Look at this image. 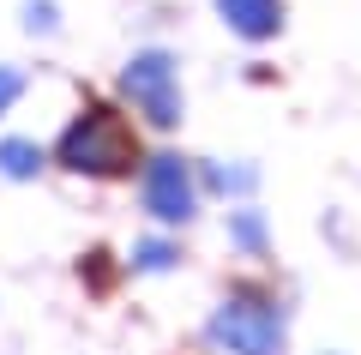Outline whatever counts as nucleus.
<instances>
[{"instance_id": "nucleus-1", "label": "nucleus", "mask_w": 361, "mask_h": 355, "mask_svg": "<svg viewBox=\"0 0 361 355\" xmlns=\"http://www.w3.org/2000/svg\"><path fill=\"white\" fill-rule=\"evenodd\" d=\"M54 157L73 175H133V163H139V133L109 102H90V109L73 114V127L61 133Z\"/></svg>"}, {"instance_id": "nucleus-7", "label": "nucleus", "mask_w": 361, "mask_h": 355, "mask_svg": "<svg viewBox=\"0 0 361 355\" xmlns=\"http://www.w3.org/2000/svg\"><path fill=\"white\" fill-rule=\"evenodd\" d=\"M169 259H175V253H169L163 241H145V247H139V265H145V271H163Z\"/></svg>"}, {"instance_id": "nucleus-5", "label": "nucleus", "mask_w": 361, "mask_h": 355, "mask_svg": "<svg viewBox=\"0 0 361 355\" xmlns=\"http://www.w3.org/2000/svg\"><path fill=\"white\" fill-rule=\"evenodd\" d=\"M217 13H223V25H229L235 37L265 42V37H277V25H283V0H217Z\"/></svg>"}, {"instance_id": "nucleus-8", "label": "nucleus", "mask_w": 361, "mask_h": 355, "mask_svg": "<svg viewBox=\"0 0 361 355\" xmlns=\"http://www.w3.org/2000/svg\"><path fill=\"white\" fill-rule=\"evenodd\" d=\"M18 90H25V78H18V73H6V66H0V114L13 109V97H18Z\"/></svg>"}, {"instance_id": "nucleus-4", "label": "nucleus", "mask_w": 361, "mask_h": 355, "mask_svg": "<svg viewBox=\"0 0 361 355\" xmlns=\"http://www.w3.org/2000/svg\"><path fill=\"white\" fill-rule=\"evenodd\" d=\"M145 211L157 217V223H187L193 217V175H187V163L180 157H151V169H145Z\"/></svg>"}, {"instance_id": "nucleus-2", "label": "nucleus", "mask_w": 361, "mask_h": 355, "mask_svg": "<svg viewBox=\"0 0 361 355\" xmlns=\"http://www.w3.org/2000/svg\"><path fill=\"white\" fill-rule=\"evenodd\" d=\"M211 343H223L229 355H277L283 349V313L259 289H235L211 313Z\"/></svg>"}, {"instance_id": "nucleus-6", "label": "nucleus", "mask_w": 361, "mask_h": 355, "mask_svg": "<svg viewBox=\"0 0 361 355\" xmlns=\"http://www.w3.org/2000/svg\"><path fill=\"white\" fill-rule=\"evenodd\" d=\"M0 169H6L13 181H25V175H37V169H42V151H37V145H25V139H6V145H0Z\"/></svg>"}, {"instance_id": "nucleus-3", "label": "nucleus", "mask_w": 361, "mask_h": 355, "mask_svg": "<svg viewBox=\"0 0 361 355\" xmlns=\"http://www.w3.org/2000/svg\"><path fill=\"white\" fill-rule=\"evenodd\" d=\"M121 90H127V102L151 121V127H175L180 121V85H175V61H169L163 49L151 54H133L127 73H121Z\"/></svg>"}]
</instances>
